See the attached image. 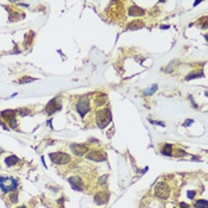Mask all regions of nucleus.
Segmentation results:
<instances>
[{
    "label": "nucleus",
    "mask_w": 208,
    "mask_h": 208,
    "mask_svg": "<svg viewBox=\"0 0 208 208\" xmlns=\"http://www.w3.org/2000/svg\"><path fill=\"white\" fill-rule=\"evenodd\" d=\"M200 76H202V74H201V73H197V74H192V75L187 76V80H192V79H194V77H200Z\"/></svg>",
    "instance_id": "17"
},
{
    "label": "nucleus",
    "mask_w": 208,
    "mask_h": 208,
    "mask_svg": "<svg viewBox=\"0 0 208 208\" xmlns=\"http://www.w3.org/2000/svg\"><path fill=\"white\" fill-rule=\"evenodd\" d=\"M70 149H72V151H73L76 156H83V155L88 151L87 146H86V145H82V144H72V145H70Z\"/></svg>",
    "instance_id": "9"
},
{
    "label": "nucleus",
    "mask_w": 208,
    "mask_h": 208,
    "mask_svg": "<svg viewBox=\"0 0 208 208\" xmlns=\"http://www.w3.org/2000/svg\"><path fill=\"white\" fill-rule=\"evenodd\" d=\"M68 182L72 184V187H73L74 190H79V192L83 190V182H82V180L80 177H76V176L70 177L68 180Z\"/></svg>",
    "instance_id": "7"
},
{
    "label": "nucleus",
    "mask_w": 208,
    "mask_h": 208,
    "mask_svg": "<svg viewBox=\"0 0 208 208\" xmlns=\"http://www.w3.org/2000/svg\"><path fill=\"white\" fill-rule=\"evenodd\" d=\"M112 119V115H111V112L108 109H100L98 113H97V125L100 127V128H104L106 127L109 121Z\"/></svg>",
    "instance_id": "2"
},
{
    "label": "nucleus",
    "mask_w": 208,
    "mask_h": 208,
    "mask_svg": "<svg viewBox=\"0 0 208 208\" xmlns=\"http://www.w3.org/2000/svg\"><path fill=\"white\" fill-rule=\"evenodd\" d=\"M130 14L133 16V17L143 16V14H144V10H142V9H139V7H132V9H130Z\"/></svg>",
    "instance_id": "11"
},
{
    "label": "nucleus",
    "mask_w": 208,
    "mask_h": 208,
    "mask_svg": "<svg viewBox=\"0 0 208 208\" xmlns=\"http://www.w3.org/2000/svg\"><path fill=\"white\" fill-rule=\"evenodd\" d=\"M180 208H190V206L187 204V203H184V202H182V203L180 204Z\"/></svg>",
    "instance_id": "20"
},
{
    "label": "nucleus",
    "mask_w": 208,
    "mask_h": 208,
    "mask_svg": "<svg viewBox=\"0 0 208 208\" xmlns=\"http://www.w3.org/2000/svg\"><path fill=\"white\" fill-rule=\"evenodd\" d=\"M18 162H19V158H18L17 156H10V157H7V158L5 159V163H6V165H9V167H12V165L17 164Z\"/></svg>",
    "instance_id": "10"
},
{
    "label": "nucleus",
    "mask_w": 208,
    "mask_h": 208,
    "mask_svg": "<svg viewBox=\"0 0 208 208\" xmlns=\"http://www.w3.org/2000/svg\"><path fill=\"white\" fill-rule=\"evenodd\" d=\"M194 207L195 208H208V203H207L206 200H199V201L195 202Z\"/></svg>",
    "instance_id": "14"
},
{
    "label": "nucleus",
    "mask_w": 208,
    "mask_h": 208,
    "mask_svg": "<svg viewBox=\"0 0 208 208\" xmlns=\"http://www.w3.org/2000/svg\"><path fill=\"white\" fill-rule=\"evenodd\" d=\"M194 196H195V192H194V190L188 192V197H189V199H193Z\"/></svg>",
    "instance_id": "19"
},
{
    "label": "nucleus",
    "mask_w": 208,
    "mask_h": 208,
    "mask_svg": "<svg viewBox=\"0 0 208 208\" xmlns=\"http://www.w3.org/2000/svg\"><path fill=\"white\" fill-rule=\"evenodd\" d=\"M106 202V196L104 193H100V194H97L95 195V203L98 204H102Z\"/></svg>",
    "instance_id": "13"
},
{
    "label": "nucleus",
    "mask_w": 208,
    "mask_h": 208,
    "mask_svg": "<svg viewBox=\"0 0 208 208\" xmlns=\"http://www.w3.org/2000/svg\"><path fill=\"white\" fill-rule=\"evenodd\" d=\"M50 159L56 164H67V163H69V162L72 160L70 156L67 155V153H63V152L50 153Z\"/></svg>",
    "instance_id": "4"
},
{
    "label": "nucleus",
    "mask_w": 208,
    "mask_h": 208,
    "mask_svg": "<svg viewBox=\"0 0 208 208\" xmlns=\"http://www.w3.org/2000/svg\"><path fill=\"white\" fill-rule=\"evenodd\" d=\"M160 152L163 153V155H165V156H171V155H174V153H173V145H170V144H165L164 148L162 149Z\"/></svg>",
    "instance_id": "12"
},
{
    "label": "nucleus",
    "mask_w": 208,
    "mask_h": 208,
    "mask_svg": "<svg viewBox=\"0 0 208 208\" xmlns=\"http://www.w3.org/2000/svg\"><path fill=\"white\" fill-rule=\"evenodd\" d=\"M31 81H35V79L29 77V76H25V77H23L21 80H19V83H26V82H31Z\"/></svg>",
    "instance_id": "16"
},
{
    "label": "nucleus",
    "mask_w": 208,
    "mask_h": 208,
    "mask_svg": "<svg viewBox=\"0 0 208 208\" xmlns=\"http://www.w3.org/2000/svg\"><path fill=\"white\" fill-rule=\"evenodd\" d=\"M18 208H26V207H24V206H21V207H18Z\"/></svg>",
    "instance_id": "22"
},
{
    "label": "nucleus",
    "mask_w": 208,
    "mask_h": 208,
    "mask_svg": "<svg viewBox=\"0 0 208 208\" xmlns=\"http://www.w3.org/2000/svg\"><path fill=\"white\" fill-rule=\"evenodd\" d=\"M76 109H77V112L81 117H84V114L89 111V100H88L87 97L80 98V100L76 105Z\"/></svg>",
    "instance_id": "5"
},
{
    "label": "nucleus",
    "mask_w": 208,
    "mask_h": 208,
    "mask_svg": "<svg viewBox=\"0 0 208 208\" xmlns=\"http://www.w3.org/2000/svg\"><path fill=\"white\" fill-rule=\"evenodd\" d=\"M157 90V86L155 84L153 87H150L149 89H146V90H144L143 92V93H144V95H151V94H153L155 93V92Z\"/></svg>",
    "instance_id": "15"
},
{
    "label": "nucleus",
    "mask_w": 208,
    "mask_h": 208,
    "mask_svg": "<svg viewBox=\"0 0 208 208\" xmlns=\"http://www.w3.org/2000/svg\"><path fill=\"white\" fill-rule=\"evenodd\" d=\"M10 199H11V202L16 203L17 202V192H13V194L10 196Z\"/></svg>",
    "instance_id": "18"
},
{
    "label": "nucleus",
    "mask_w": 208,
    "mask_h": 208,
    "mask_svg": "<svg viewBox=\"0 0 208 208\" xmlns=\"http://www.w3.org/2000/svg\"><path fill=\"white\" fill-rule=\"evenodd\" d=\"M87 159L89 160H95V162H102L106 158V155L101 151H90L87 156Z\"/></svg>",
    "instance_id": "6"
},
{
    "label": "nucleus",
    "mask_w": 208,
    "mask_h": 208,
    "mask_svg": "<svg viewBox=\"0 0 208 208\" xmlns=\"http://www.w3.org/2000/svg\"><path fill=\"white\" fill-rule=\"evenodd\" d=\"M19 182L12 177H0V189L4 193H13L16 192Z\"/></svg>",
    "instance_id": "1"
},
{
    "label": "nucleus",
    "mask_w": 208,
    "mask_h": 208,
    "mask_svg": "<svg viewBox=\"0 0 208 208\" xmlns=\"http://www.w3.org/2000/svg\"><path fill=\"white\" fill-rule=\"evenodd\" d=\"M58 109H61V104L57 101V99L51 100V101L48 104L47 108H45V111H47L48 114H54V113H55L56 111H58Z\"/></svg>",
    "instance_id": "8"
},
{
    "label": "nucleus",
    "mask_w": 208,
    "mask_h": 208,
    "mask_svg": "<svg viewBox=\"0 0 208 208\" xmlns=\"http://www.w3.org/2000/svg\"><path fill=\"white\" fill-rule=\"evenodd\" d=\"M177 151H178V152H177V153H175L176 156H184V155H186V152H184L183 150H177Z\"/></svg>",
    "instance_id": "21"
},
{
    "label": "nucleus",
    "mask_w": 208,
    "mask_h": 208,
    "mask_svg": "<svg viewBox=\"0 0 208 208\" xmlns=\"http://www.w3.org/2000/svg\"><path fill=\"white\" fill-rule=\"evenodd\" d=\"M155 195L162 200H167L170 196V188L165 182H158L155 187Z\"/></svg>",
    "instance_id": "3"
}]
</instances>
